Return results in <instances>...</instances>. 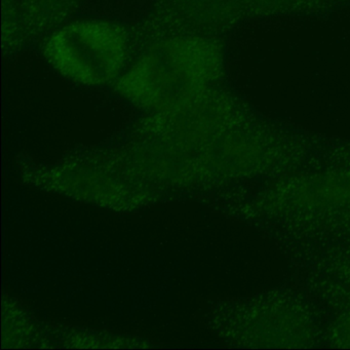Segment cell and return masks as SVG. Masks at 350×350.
I'll list each match as a JSON object with an SVG mask.
<instances>
[{
    "instance_id": "cell-2",
    "label": "cell",
    "mask_w": 350,
    "mask_h": 350,
    "mask_svg": "<svg viewBox=\"0 0 350 350\" xmlns=\"http://www.w3.org/2000/svg\"><path fill=\"white\" fill-rule=\"evenodd\" d=\"M128 50V36L122 26L83 20L57 30L44 52L49 62L67 79L81 85H102L122 75Z\"/></svg>"
},
{
    "instance_id": "cell-1",
    "label": "cell",
    "mask_w": 350,
    "mask_h": 350,
    "mask_svg": "<svg viewBox=\"0 0 350 350\" xmlns=\"http://www.w3.org/2000/svg\"><path fill=\"white\" fill-rule=\"evenodd\" d=\"M220 49L208 38H177L149 50L122 73L116 89L126 99L154 109L181 108L200 99L220 75Z\"/></svg>"
}]
</instances>
